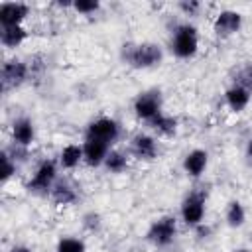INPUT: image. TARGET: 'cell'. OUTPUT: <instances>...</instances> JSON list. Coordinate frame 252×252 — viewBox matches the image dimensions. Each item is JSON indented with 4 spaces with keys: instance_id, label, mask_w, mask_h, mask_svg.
Wrapping results in <instances>:
<instances>
[{
    "instance_id": "6da1fadb",
    "label": "cell",
    "mask_w": 252,
    "mask_h": 252,
    "mask_svg": "<svg viewBox=\"0 0 252 252\" xmlns=\"http://www.w3.org/2000/svg\"><path fill=\"white\" fill-rule=\"evenodd\" d=\"M163 53L158 43H124L122 45V59L134 69H148L159 65Z\"/></svg>"
},
{
    "instance_id": "7a4b0ae2",
    "label": "cell",
    "mask_w": 252,
    "mask_h": 252,
    "mask_svg": "<svg viewBox=\"0 0 252 252\" xmlns=\"http://www.w3.org/2000/svg\"><path fill=\"white\" fill-rule=\"evenodd\" d=\"M199 47V33L193 26L189 24H181L175 28L173 32V39H171V49L177 57L181 59H189L197 53Z\"/></svg>"
},
{
    "instance_id": "3957f363",
    "label": "cell",
    "mask_w": 252,
    "mask_h": 252,
    "mask_svg": "<svg viewBox=\"0 0 252 252\" xmlns=\"http://www.w3.org/2000/svg\"><path fill=\"white\" fill-rule=\"evenodd\" d=\"M177 234V222L173 217H159L154 220L146 232V238L156 246H167L173 242Z\"/></svg>"
},
{
    "instance_id": "277c9868",
    "label": "cell",
    "mask_w": 252,
    "mask_h": 252,
    "mask_svg": "<svg viewBox=\"0 0 252 252\" xmlns=\"http://www.w3.org/2000/svg\"><path fill=\"white\" fill-rule=\"evenodd\" d=\"M30 75V65L26 61H20V59H12V61H6L2 65V71H0V79H2V89L8 91V89H16L20 85L26 83Z\"/></svg>"
},
{
    "instance_id": "5b68a950",
    "label": "cell",
    "mask_w": 252,
    "mask_h": 252,
    "mask_svg": "<svg viewBox=\"0 0 252 252\" xmlns=\"http://www.w3.org/2000/svg\"><path fill=\"white\" fill-rule=\"evenodd\" d=\"M120 134V126L116 120L112 118H98L94 122L89 124L87 128V134H85V140H98V142H104V144H112Z\"/></svg>"
},
{
    "instance_id": "8992f818",
    "label": "cell",
    "mask_w": 252,
    "mask_h": 252,
    "mask_svg": "<svg viewBox=\"0 0 252 252\" xmlns=\"http://www.w3.org/2000/svg\"><path fill=\"white\" fill-rule=\"evenodd\" d=\"M134 112L142 120H154L158 114H161V96L159 91H146L134 100Z\"/></svg>"
},
{
    "instance_id": "52a82bcc",
    "label": "cell",
    "mask_w": 252,
    "mask_h": 252,
    "mask_svg": "<svg viewBox=\"0 0 252 252\" xmlns=\"http://www.w3.org/2000/svg\"><path fill=\"white\" fill-rule=\"evenodd\" d=\"M55 175H57L55 163H53L51 159H43V161L37 165L33 177L30 179L28 189L33 191V193H47V191H51V187H53Z\"/></svg>"
},
{
    "instance_id": "ba28073f",
    "label": "cell",
    "mask_w": 252,
    "mask_h": 252,
    "mask_svg": "<svg viewBox=\"0 0 252 252\" xmlns=\"http://www.w3.org/2000/svg\"><path fill=\"white\" fill-rule=\"evenodd\" d=\"M242 26V14L236 10H222L217 14L215 22H213V30L217 35L220 37H228L232 33H236Z\"/></svg>"
},
{
    "instance_id": "9c48e42d",
    "label": "cell",
    "mask_w": 252,
    "mask_h": 252,
    "mask_svg": "<svg viewBox=\"0 0 252 252\" xmlns=\"http://www.w3.org/2000/svg\"><path fill=\"white\" fill-rule=\"evenodd\" d=\"M30 6L24 2H4L0 6V26L10 28V26H22V22L28 18Z\"/></svg>"
},
{
    "instance_id": "30bf717a",
    "label": "cell",
    "mask_w": 252,
    "mask_h": 252,
    "mask_svg": "<svg viewBox=\"0 0 252 252\" xmlns=\"http://www.w3.org/2000/svg\"><path fill=\"white\" fill-rule=\"evenodd\" d=\"M205 217V199L197 193L189 195L181 205V219L189 226H197Z\"/></svg>"
},
{
    "instance_id": "8fae6325",
    "label": "cell",
    "mask_w": 252,
    "mask_h": 252,
    "mask_svg": "<svg viewBox=\"0 0 252 252\" xmlns=\"http://www.w3.org/2000/svg\"><path fill=\"white\" fill-rule=\"evenodd\" d=\"M108 144L104 142H98V140H85L83 144V159L91 165V167H96L100 163H104L106 156H108Z\"/></svg>"
},
{
    "instance_id": "7c38bea8",
    "label": "cell",
    "mask_w": 252,
    "mask_h": 252,
    "mask_svg": "<svg viewBox=\"0 0 252 252\" xmlns=\"http://www.w3.org/2000/svg\"><path fill=\"white\" fill-rule=\"evenodd\" d=\"M35 138V130L30 118H18L12 124V140L16 146L20 148H28L30 144H33Z\"/></svg>"
},
{
    "instance_id": "4fadbf2b",
    "label": "cell",
    "mask_w": 252,
    "mask_h": 252,
    "mask_svg": "<svg viewBox=\"0 0 252 252\" xmlns=\"http://www.w3.org/2000/svg\"><path fill=\"white\" fill-rule=\"evenodd\" d=\"M132 154L140 159H154L158 154V144L148 134H138L132 140Z\"/></svg>"
},
{
    "instance_id": "5bb4252c",
    "label": "cell",
    "mask_w": 252,
    "mask_h": 252,
    "mask_svg": "<svg viewBox=\"0 0 252 252\" xmlns=\"http://www.w3.org/2000/svg\"><path fill=\"white\" fill-rule=\"evenodd\" d=\"M207 161H209V156L205 150H191L185 159H183V169L187 171V175L191 177H199L205 167H207Z\"/></svg>"
},
{
    "instance_id": "9a60e30c",
    "label": "cell",
    "mask_w": 252,
    "mask_h": 252,
    "mask_svg": "<svg viewBox=\"0 0 252 252\" xmlns=\"http://www.w3.org/2000/svg\"><path fill=\"white\" fill-rule=\"evenodd\" d=\"M224 98H226V104H228L230 110L242 112L250 102V91L242 85H234L224 93Z\"/></svg>"
},
{
    "instance_id": "2e32d148",
    "label": "cell",
    "mask_w": 252,
    "mask_h": 252,
    "mask_svg": "<svg viewBox=\"0 0 252 252\" xmlns=\"http://www.w3.org/2000/svg\"><path fill=\"white\" fill-rule=\"evenodd\" d=\"M26 39H28V30L24 26H10V28L0 30V41L8 49H14V47L22 45Z\"/></svg>"
},
{
    "instance_id": "e0dca14e",
    "label": "cell",
    "mask_w": 252,
    "mask_h": 252,
    "mask_svg": "<svg viewBox=\"0 0 252 252\" xmlns=\"http://www.w3.org/2000/svg\"><path fill=\"white\" fill-rule=\"evenodd\" d=\"M59 161H61V165H63L65 169L77 167V165L83 161V146H79V144H67V146L61 150Z\"/></svg>"
},
{
    "instance_id": "ac0fdd59",
    "label": "cell",
    "mask_w": 252,
    "mask_h": 252,
    "mask_svg": "<svg viewBox=\"0 0 252 252\" xmlns=\"http://www.w3.org/2000/svg\"><path fill=\"white\" fill-rule=\"evenodd\" d=\"M49 195H51V201L57 203V205H71V203H75V199H77L75 191H73L67 183H57V185H53L51 191H49Z\"/></svg>"
},
{
    "instance_id": "d6986e66",
    "label": "cell",
    "mask_w": 252,
    "mask_h": 252,
    "mask_svg": "<svg viewBox=\"0 0 252 252\" xmlns=\"http://www.w3.org/2000/svg\"><path fill=\"white\" fill-rule=\"evenodd\" d=\"M152 128L163 136H173L177 132V120L173 116H167V114H158L154 120H150Z\"/></svg>"
},
{
    "instance_id": "ffe728a7",
    "label": "cell",
    "mask_w": 252,
    "mask_h": 252,
    "mask_svg": "<svg viewBox=\"0 0 252 252\" xmlns=\"http://www.w3.org/2000/svg\"><path fill=\"white\" fill-rule=\"evenodd\" d=\"M244 220H246V211H244L242 203L240 201H230L228 207H226V222H228V226L238 228V226L244 224Z\"/></svg>"
},
{
    "instance_id": "44dd1931",
    "label": "cell",
    "mask_w": 252,
    "mask_h": 252,
    "mask_svg": "<svg viewBox=\"0 0 252 252\" xmlns=\"http://www.w3.org/2000/svg\"><path fill=\"white\" fill-rule=\"evenodd\" d=\"M104 165H106V169L112 171V173H122V171L128 167V159H126V156H124L122 152L112 150V152H108V156H106V159H104Z\"/></svg>"
},
{
    "instance_id": "7402d4cb",
    "label": "cell",
    "mask_w": 252,
    "mask_h": 252,
    "mask_svg": "<svg viewBox=\"0 0 252 252\" xmlns=\"http://www.w3.org/2000/svg\"><path fill=\"white\" fill-rule=\"evenodd\" d=\"M87 246L79 238H61L55 246V252H85Z\"/></svg>"
},
{
    "instance_id": "603a6c76",
    "label": "cell",
    "mask_w": 252,
    "mask_h": 252,
    "mask_svg": "<svg viewBox=\"0 0 252 252\" xmlns=\"http://www.w3.org/2000/svg\"><path fill=\"white\" fill-rule=\"evenodd\" d=\"M0 161H2V171H0V179L2 183H6L14 173H16V161L12 159V156L4 150L2 156H0Z\"/></svg>"
},
{
    "instance_id": "cb8c5ba5",
    "label": "cell",
    "mask_w": 252,
    "mask_h": 252,
    "mask_svg": "<svg viewBox=\"0 0 252 252\" xmlns=\"http://www.w3.org/2000/svg\"><path fill=\"white\" fill-rule=\"evenodd\" d=\"M71 6H73V10L79 12V14H93V12L98 10L100 4L94 2V0H77V2H73Z\"/></svg>"
},
{
    "instance_id": "d4e9b609",
    "label": "cell",
    "mask_w": 252,
    "mask_h": 252,
    "mask_svg": "<svg viewBox=\"0 0 252 252\" xmlns=\"http://www.w3.org/2000/svg\"><path fill=\"white\" fill-rule=\"evenodd\" d=\"M238 85H242V87H246L248 91H250V87H252V65H248L242 73H240V83Z\"/></svg>"
},
{
    "instance_id": "484cf974",
    "label": "cell",
    "mask_w": 252,
    "mask_h": 252,
    "mask_svg": "<svg viewBox=\"0 0 252 252\" xmlns=\"http://www.w3.org/2000/svg\"><path fill=\"white\" fill-rule=\"evenodd\" d=\"M179 8H181L183 12H187V14H193V12H197V10L201 8V4H199V2H181Z\"/></svg>"
},
{
    "instance_id": "4316f807",
    "label": "cell",
    "mask_w": 252,
    "mask_h": 252,
    "mask_svg": "<svg viewBox=\"0 0 252 252\" xmlns=\"http://www.w3.org/2000/svg\"><path fill=\"white\" fill-rule=\"evenodd\" d=\"M8 252H32V248H28V246H24V244H16V246H12Z\"/></svg>"
},
{
    "instance_id": "83f0119b",
    "label": "cell",
    "mask_w": 252,
    "mask_h": 252,
    "mask_svg": "<svg viewBox=\"0 0 252 252\" xmlns=\"http://www.w3.org/2000/svg\"><path fill=\"white\" fill-rule=\"evenodd\" d=\"M246 154H248V158H252V140H250L248 146H246Z\"/></svg>"
},
{
    "instance_id": "f1b7e54d",
    "label": "cell",
    "mask_w": 252,
    "mask_h": 252,
    "mask_svg": "<svg viewBox=\"0 0 252 252\" xmlns=\"http://www.w3.org/2000/svg\"><path fill=\"white\" fill-rule=\"evenodd\" d=\"M232 252H250V250H246V248H238V250H232Z\"/></svg>"
}]
</instances>
